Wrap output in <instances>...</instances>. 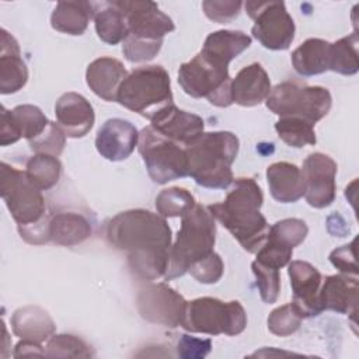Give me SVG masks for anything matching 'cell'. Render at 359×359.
Listing matches in <instances>:
<instances>
[{
  "label": "cell",
  "instance_id": "1",
  "mask_svg": "<svg viewBox=\"0 0 359 359\" xmlns=\"http://www.w3.org/2000/svg\"><path fill=\"white\" fill-rule=\"evenodd\" d=\"M107 240L126 254L130 271L143 280L165 275L171 229L165 217L146 209H130L118 213L107 224Z\"/></svg>",
  "mask_w": 359,
  "mask_h": 359
},
{
  "label": "cell",
  "instance_id": "2",
  "mask_svg": "<svg viewBox=\"0 0 359 359\" xmlns=\"http://www.w3.org/2000/svg\"><path fill=\"white\" fill-rule=\"evenodd\" d=\"M264 195L254 178L241 177L231 182L223 202L208 206L217 219L248 252H257L264 244L269 224L261 213Z\"/></svg>",
  "mask_w": 359,
  "mask_h": 359
},
{
  "label": "cell",
  "instance_id": "3",
  "mask_svg": "<svg viewBox=\"0 0 359 359\" xmlns=\"http://www.w3.org/2000/svg\"><path fill=\"white\" fill-rule=\"evenodd\" d=\"M238 137L231 132H203L185 146L188 175L203 188H229L234 181L231 164L238 154Z\"/></svg>",
  "mask_w": 359,
  "mask_h": 359
},
{
  "label": "cell",
  "instance_id": "4",
  "mask_svg": "<svg viewBox=\"0 0 359 359\" xmlns=\"http://www.w3.org/2000/svg\"><path fill=\"white\" fill-rule=\"evenodd\" d=\"M181 219V227L170 250L165 280L182 276L195 262L213 252L216 224L208 206L195 205Z\"/></svg>",
  "mask_w": 359,
  "mask_h": 359
},
{
  "label": "cell",
  "instance_id": "5",
  "mask_svg": "<svg viewBox=\"0 0 359 359\" xmlns=\"http://www.w3.org/2000/svg\"><path fill=\"white\" fill-rule=\"evenodd\" d=\"M116 102L150 119L157 111L174 102L167 70L160 65L132 70L118 90Z\"/></svg>",
  "mask_w": 359,
  "mask_h": 359
},
{
  "label": "cell",
  "instance_id": "6",
  "mask_svg": "<svg viewBox=\"0 0 359 359\" xmlns=\"http://www.w3.org/2000/svg\"><path fill=\"white\" fill-rule=\"evenodd\" d=\"M178 83L192 98H206L220 108L233 104L229 65L202 50L180 66Z\"/></svg>",
  "mask_w": 359,
  "mask_h": 359
},
{
  "label": "cell",
  "instance_id": "7",
  "mask_svg": "<svg viewBox=\"0 0 359 359\" xmlns=\"http://www.w3.org/2000/svg\"><path fill=\"white\" fill-rule=\"evenodd\" d=\"M181 327L189 332L208 335H237L247 327V314L237 300L198 297L187 303Z\"/></svg>",
  "mask_w": 359,
  "mask_h": 359
},
{
  "label": "cell",
  "instance_id": "8",
  "mask_svg": "<svg viewBox=\"0 0 359 359\" xmlns=\"http://www.w3.org/2000/svg\"><path fill=\"white\" fill-rule=\"evenodd\" d=\"M265 101L266 108L280 118L294 116L316 125L330 112L332 97L325 87L283 81L271 90Z\"/></svg>",
  "mask_w": 359,
  "mask_h": 359
},
{
  "label": "cell",
  "instance_id": "9",
  "mask_svg": "<svg viewBox=\"0 0 359 359\" xmlns=\"http://www.w3.org/2000/svg\"><path fill=\"white\" fill-rule=\"evenodd\" d=\"M0 194L18 227L32 226L48 217L42 191L28 180L25 171L4 161L0 165Z\"/></svg>",
  "mask_w": 359,
  "mask_h": 359
},
{
  "label": "cell",
  "instance_id": "10",
  "mask_svg": "<svg viewBox=\"0 0 359 359\" xmlns=\"http://www.w3.org/2000/svg\"><path fill=\"white\" fill-rule=\"evenodd\" d=\"M137 149L153 182L163 185L188 175L185 147L164 137L151 126L143 128L139 133Z\"/></svg>",
  "mask_w": 359,
  "mask_h": 359
},
{
  "label": "cell",
  "instance_id": "11",
  "mask_svg": "<svg viewBox=\"0 0 359 359\" xmlns=\"http://www.w3.org/2000/svg\"><path fill=\"white\" fill-rule=\"evenodd\" d=\"M247 14L254 20L252 36L266 49L285 50L294 39V21L283 1H247Z\"/></svg>",
  "mask_w": 359,
  "mask_h": 359
},
{
  "label": "cell",
  "instance_id": "12",
  "mask_svg": "<svg viewBox=\"0 0 359 359\" xmlns=\"http://www.w3.org/2000/svg\"><path fill=\"white\" fill-rule=\"evenodd\" d=\"M187 300L164 282L149 283L139 289L136 296L137 311L149 323L167 328L181 327Z\"/></svg>",
  "mask_w": 359,
  "mask_h": 359
},
{
  "label": "cell",
  "instance_id": "13",
  "mask_svg": "<svg viewBox=\"0 0 359 359\" xmlns=\"http://www.w3.org/2000/svg\"><path fill=\"white\" fill-rule=\"evenodd\" d=\"M114 4L123 13L129 35L146 41H163L164 35L172 32V20L163 13L154 1L149 0H119Z\"/></svg>",
  "mask_w": 359,
  "mask_h": 359
},
{
  "label": "cell",
  "instance_id": "14",
  "mask_svg": "<svg viewBox=\"0 0 359 359\" xmlns=\"http://www.w3.org/2000/svg\"><path fill=\"white\" fill-rule=\"evenodd\" d=\"M337 163L327 154L316 151L303 161L304 198L316 209L330 206L335 199Z\"/></svg>",
  "mask_w": 359,
  "mask_h": 359
},
{
  "label": "cell",
  "instance_id": "15",
  "mask_svg": "<svg viewBox=\"0 0 359 359\" xmlns=\"http://www.w3.org/2000/svg\"><path fill=\"white\" fill-rule=\"evenodd\" d=\"M287 273L293 292L292 303L302 317L318 316L323 309L320 304V287L323 276L316 266L307 261H292L287 264Z\"/></svg>",
  "mask_w": 359,
  "mask_h": 359
},
{
  "label": "cell",
  "instance_id": "16",
  "mask_svg": "<svg viewBox=\"0 0 359 359\" xmlns=\"http://www.w3.org/2000/svg\"><path fill=\"white\" fill-rule=\"evenodd\" d=\"M149 121L154 130L182 146L192 143L205 129V122L199 115L182 111L174 102L157 111Z\"/></svg>",
  "mask_w": 359,
  "mask_h": 359
},
{
  "label": "cell",
  "instance_id": "17",
  "mask_svg": "<svg viewBox=\"0 0 359 359\" xmlns=\"http://www.w3.org/2000/svg\"><path fill=\"white\" fill-rule=\"evenodd\" d=\"M139 143V132L129 121L111 118L102 123L95 136L97 151L109 161L128 158Z\"/></svg>",
  "mask_w": 359,
  "mask_h": 359
},
{
  "label": "cell",
  "instance_id": "18",
  "mask_svg": "<svg viewBox=\"0 0 359 359\" xmlns=\"http://www.w3.org/2000/svg\"><path fill=\"white\" fill-rule=\"evenodd\" d=\"M55 115L66 136L73 139L86 136L95 121L90 101H87L81 94L73 91L65 93L59 97L55 104Z\"/></svg>",
  "mask_w": 359,
  "mask_h": 359
},
{
  "label": "cell",
  "instance_id": "19",
  "mask_svg": "<svg viewBox=\"0 0 359 359\" xmlns=\"http://www.w3.org/2000/svg\"><path fill=\"white\" fill-rule=\"evenodd\" d=\"M358 276L338 273L330 275L321 282L320 304L323 310L337 311L339 314H352L358 311Z\"/></svg>",
  "mask_w": 359,
  "mask_h": 359
},
{
  "label": "cell",
  "instance_id": "20",
  "mask_svg": "<svg viewBox=\"0 0 359 359\" xmlns=\"http://www.w3.org/2000/svg\"><path fill=\"white\" fill-rule=\"evenodd\" d=\"M128 74L122 62L102 56L87 66L86 81L97 97L105 101H116L118 90Z\"/></svg>",
  "mask_w": 359,
  "mask_h": 359
},
{
  "label": "cell",
  "instance_id": "21",
  "mask_svg": "<svg viewBox=\"0 0 359 359\" xmlns=\"http://www.w3.org/2000/svg\"><path fill=\"white\" fill-rule=\"evenodd\" d=\"M271 80L266 70L259 63L243 67L231 79L233 102L241 107H255L265 101L271 93Z\"/></svg>",
  "mask_w": 359,
  "mask_h": 359
},
{
  "label": "cell",
  "instance_id": "22",
  "mask_svg": "<svg viewBox=\"0 0 359 359\" xmlns=\"http://www.w3.org/2000/svg\"><path fill=\"white\" fill-rule=\"evenodd\" d=\"M28 81V69L21 57L15 38L1 29L0 39V93L13 94L20 91Z\"/></svg>",
  "mask_w": 359,
  "mask_h": 359
},
{
  "label": "cell",
  "instance_id": "23",
  "mask_svg": "<svg viewBox=\"0 0 359 359\" xmlns=\"http://www.w3.org/2000/svg\"><path fill=\"white\" fill-rule=\"evenodd\" d=\"M266 180L271 195L280 203L297 202L304 195L302 170L287 161L273 163L266 168Z\"/></svg>",
  "mask_w": 359,
  "mask_h": 359
},
{
  "label": "cell",
  "instance_id": "24",
  "mask_svg": "<svg viewBox=\"0 0 359 359\" xmlns=\"http://www.w3.org/2000/svg\"><path fill=\"white\" fill-rule=\"evenodd\" d=\"M13 332L21 339L42 342L53 335L56 325L50 316L38 306H24L11 316Z\"/></svg>",
  "mask_w": 359,
  "mask_h": 359
},
{
  "label": "cell",
  "instance_id": "25",
  "mask_svg": "<svg viewBox=\"0 0 359 359\" xmlns=\"http://www.w3.org/2000/svg\"><path fill=\"white\" fill-rule=\"evenodd\" d=\"M91 18H94L93 3L79 0L59 1L52 11L50 25L63 34L81 35L87 29Z\"/></svg>",
  "mask_w": 359,
  "mask_h": 359
},
{
  "label": "cell",
  "instance_id": "26",
  "mask_svg": "<svg viewBox=\"0 0 359 359\" xmlns=\"http://www.w3.org/2000/svg\"><path fill=\"white\" fill-rule=\"evenodd\" d=\"M330 48L331 43L328 41L320 38L306 39L292 53L293 69L304 77L330 70Z\"/></svg>",
  "mask_w": 359,
  "mask_h": 359
},
{
  "label": "cell",
  "instance_id": "27",
  "mask_svg": "<svg viewBox=\"0 0 359 359\" xmlns=\"http://www.w3.org/2000/svg\"><path fill=\"white\" fill-rule=\"evenodd\" d=\"M90 222L80 213L62 212L49 219V240L65 247L81 244L91 236Z\"/></svg>",
  "mask_w": 359,
  "mask_h": 359
},
{
  "label": "cell",
  "instance_id": "28",
  "mask_svg": "<svg viewBox=\"0 0 359 359\" xmlns=\"http://www.w3.org/2000/svg\"><path fill=\"white\" fill-rule=\"evenodd\" d=\"M93 6L94 25L98 38L108 45L123 42L129 35L128 22L123 13L114 4V1L93 3Z\"/></svg>",
  "mask_w": 359,
  "mask_h": 359
},
{
  "label": "cell",
  "instance_id": "29",
  "mask_svg": "<svg viewBox=\"0 0 359 359\" xmlns=\"http://www.w3.org/2000/svg\"><path fill=\"white\" fill-rule=\"evenodd\" d=\"M251 45V36L243 31L220 29L210 32L202 46V52L224 63H230Z\"/></svg>",
  "mask_w": 359,
  "mask_h": 359
},
{
  "label": "cell",
  "instance_id": "30",
  "mask_svg": "<svg viewBox=\"0 0 359 359\" xmlns=\"http://www.w3.org/2000/svg\"><path fill=\"white\" fill-rule=\"evenodd\" d=\"M358 42H359L358 34L353 32L331 43L330 70L344 76H352L358 73L359 70Z\"/></svg>",
  "mask_w": 359,
  "mask_h": 359
},
{
  "label": "cell",
  "instance_id": "31",
  "mask_svg": "<svg viewBox=\"0 0 359 359\" xmlns=\"http://www.w3.org/2000/svg\"><path fill=\"white\" fill-rule=\"evenodd\" d=\"M25 174L36 188L46 191L57 184L62 174V164L55 156L35 154L27 161Z\"/></svg>",
  "mask_w": 359,
  "mask_h": 359
},
{
  "label": "cell",
  "instance_id": "32",
  "mask_svg": "<svg viewBox=\"0 0 359 359\" xmlns=\"http://www.w3.org/2000/svg\"><path fill=\"white\" fill-rule=\"evenodd\" d=\"M275 130L280 140L290 147H304L307 144H316L317 137L314 132V123L294 116H282L275 123Z\"/></svg>",
  "mask_w": 359,
  "mask_h": 359
},
{
  "label": "cell",
  "instance_id": "33",
  "mask_svg": "<svg viewBox=\"0 0 359 359\" xmlns=\"http://www.w3.org/2000/svg\"><path fill=\"white\" fill-rule=\"evenodd\" d=\"M195 205L196 203L192 194L180 187L163 189L156 198L157 213L163 217H182Z\"/></svg>",
  "mask_w": 359,
  "mask_h": 359
},
{
  "label": "cell",
  "instance_id": "34",
  "mask_svg": "<svg viewBox=\"0 0 359 359\" xmlns=\"http://www.w3.org/2000/svg\"><path fill=\"white\" fill-rule=\"evenodd\" d=\"M11 118L17 126V130L21 137L28 142L39 136L49 123V119L36 105L22 104L17 105L10 111Z\"/></svg>",
  "mask_w": 359,
  "mask_h": 359
},
{
  "label": "cell",
  "instance_id": "35",
  "mask_svg": "<svg viewBox=\"0 0 359 359\" xmlns=\"http://www.w3.org/2000/svg\"><path fill=\"white\" fill-rule=\"evenodd\" d=\"M48 358H90L93 352L90 346L79 337L70 334L52 335L45 348Z\"/></svg>",
  "mask_w": 359,
  "mask_h": 359
},
{
  "label": "cell",
  "instance_id": "36",
  "mask_svg": "<svg viewBox=\"0 0 359 359\" xmlns=\"http://www.w3.org/2000/svg\"><path fill=\"white\" fill-rule=\"evenodd\" d=\"M302 314L290 302L271 311L268 316V330L278 337H287L296 332L302 324Z\"/></svg>",
  "mask_w": 359,
  "mask_h": 359
},
{
  "label": "cell",
  "instance_id": "37",
  "mask_svg": "<svg viewBox=\"0 0 359 359\" xmlns=\"http://www.w3.org/2000/svg\"><path fill=\"white\" fill-rule=\"evenodd\" d=\"M307 233H309V227L304 220L289 217V219H282L275 224H272L269 227L268 236L290 248H294L306 240Z\"/></svg>",
  "mask_w": 359,
  "mask_h": 359
},
{
  "label": "cell",
  "instance_id": "38",
  "mask_svg": "<svg viewBox=\"0 0 359 359\" xmlns=\"http://www.w3.org/2000/svg\"><path fill=\"white\" fill-rule=\"evenodd\" d=\"M252 273L257 279V287L264 303L272 304L278 300L280 292V273L279 269L271 268L258 262L257 259L251 264Z\"/></svg>",
  "mask_w": 359,
  "mask_h": 359
},
{
  "label": "cell",
  "instance_id": "39",
  "mask_svg": "<svg viewBox=\"0 0 359 359\" xmlns=\"http://www.w3.org/2000/svg\"><path fill=\"white\" fill-rule=\"evenodd\" d=\"M66 133L59 126V123L49 121L45 130L36 136L35 139L29 140L28 144L35 154H49L57 157L65 147Z\"/></svg>",
  "mask_w": 359,
  "mask_h": 359
},
{
  "label": "cell",
  "instance_id": "40",
  "mask_svg": "<svg viewBox=\"0 0 359 359\" xmlns=\"http://www.w3.org/2000/svg\"><path fill=\"white\" fill-rule=\"evenodd\" d=\"M255 254H257L258 262L275 269H280L290 262L293 248L266 236L264 244L259 247V250Z\"/></svg>",
  "mask_w": 359,
  "mask_h": 359
},
{
  "label": "cell",
  "instance_id": "41",
  "mask_svg": "<svg viewBox=\"0 0 359 359\" xmlns=\"http://www.w3.org/2000/svg\"><path fill=\"white\" fill-rule=\"evenodd\" d=\"M122 43L123 56L129 62L140 63L151 60L160 52L163 41H146L128 35Z\"/></svg>",
  "mask_w": 359,
  "mask_h": 359
},
{
  "label": "cell",
  "instance_id": "42",
  "mask_svg": "<svg viewBox=\"0 0 359 359\" xmlns=\"http://www.w3.org/2000/svg\"><path fill=\"white\" fill-rule=\"evenodd\" d=\"M224 271V265L223 261L220 258V255L217 252H212L209 254L206 258L195 262L191 268H189V273L201 283H216Z\"/></svg>",
  "mask_w": 359,
  "mask_h": 359
},
{
  "label": "cell",
  "instance_id": "43",
  "mask_svg": "<svg viewBox=\"0 0 359 359\" xmlns=\"http://www.w3.org/2000/svg\"><path fill=\"white\" fill-rule=\"evenodd\" d=\"M241 7L243 3L234 0H206L202 3L205 15L217 24H227L233 21L238 17Z\"/></svg>",
  "mask_w": 359,
  "mask_h": 359
},
{
  "label": "cell",
  "instance_id": "44",
  "mask_svg": "<svg viewBox=\"0 0 359 359\" xmlns=\"http://www.w3.org/2000/svg\"><path fill=\"white\" fill-rule=\"evenodd\" d=\"M212 348L210 339H201L191 335H181L177 344V355L185 359H198L205 358Z\"/></svg>",
  "mask_w": 359,
  "mask_h": 359
},
{
  "label": "cell",
  "instance_id": "45",
  "mask_svg": "<svg viewBox=\"0 0 359 359\" xmlns=\"http://www.w3.org/2000/svg\"><path fill=\"white\" fill-rule=\"evenodd\" d=\"M355 240L351 244L335 248L330 254L331 264L341 271V273L358 276V265L355 259Z\"/></svg>",
  "mask_w": 359,
  "mask_h": 359
},
{
  "label": "cell",
  "instance_id": "46",
  "mask_svg": "<svg viewBox=\"0 0 359 359\" xmlns=\"http://www.w3.org/2000/svg\"><path fill=\"white\" fill-rule=\"evenodd\" d=\"M21 139L17 126L11 118V114L8 109L1 107V114H0V144L1 146H8Z\"/></svg>",
  "mask_w": 359,
  "mask_h": 359
},
{
  "label": "cell",
  "instance_id": "47",
  "mask_svg": "<svg viewBox=\"0 0 359 359\" xmlns=\"http://www.w3.org/2000/svg\"><path fill=\"white\" fill-rule=\"evenodd\" d=\"M27 355H35V356H45V349L39 342L22 339L15 345L14 356H27Z\"/></svg>",
  "mask_w": 359,
  "mask_h": 359
}]
</instances>
